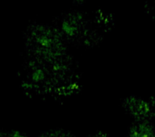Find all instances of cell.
Here are the masks:
<instances>
[{
	"mask_svg": "<svg viewBox=\"0 0 155 137\" xmlns=\"http://www.w3.org/2000/svg\"><path fill=\"white\" fill-rule=\"evenodd\" d=\"M153 13L155 14V2L153 3Z\"/></svg>",
	"mask_w": 155,
	"mask_h": 137,
	"instance_id": "obj_6",
	"label": "cell"
},
{
	"mask_svg": "<svg viewBox=\"0 0 155 137\" xmlns=\"http://www.w3.org/2000/svg\"><path fill=\"white\" fill-rule=\"evenodd\" d=\"M2 137H30L28 135L23 134V133L19 132H15V131H12V132H6L5 135H2ZM35 137H57L55 133L53 132L52 130L47 131L45 132H42L37 136Z\"/></svg>",
	"mask_w": 155,
	"mask_h": 137,
	"instance_id": "obj_4",
	"label": "cell"
},
{
	"mask_svg": "<svg viewBox=\"0 0 155 137\" xmlns=\"http://www.w3.org/2000/svg\"><path fill=\"white\" fill-rule=\"evenodd\" d=\"M72 1H75V2H83V1H86V0H72Z\"/></svg>",
	"mask_w": 155,
	"mask_h": 137,
	"instance_id": "obj_7",
	"label": "cell"
},
{
	"mask_svg": "<svg viewBox=\"0 0 155 137\" xmlns=\"http://www.w3.org/2000/svg\"><path fill=\"white\" fill-rule=\"evenodd\" d=\"M87 137H111L109 135L106 134V133L102 132H95L91 135H87Z\"/></svg>",
	"mask_w": 155,
	"mask_h": 137,
	"instance_id": "obj_5",
	"label": "cell"
},
{
	"mask_svg": "<svg viewBox=\"0 0 155 137\" xmlns=\"http://www.w3.org/2000/svg\"><path fill=\"white\" fill-rule=\"evenodd\" d=\"M64 41L58 29L43 24L32 25L27 34V45L32 54L48 62L65 54Z\"/></svg>",
	"mask_w": 155,
	"mask_h": 137,
	"instance_id": "obj_1",
	"label": "cell"
},
{
	"mask_svg": "<svg viewBox=\"0 0 155 137\" xmlns=\"http://www.w3.org/2000/svg\"><path fill=\"white\" fill-rule=\"evenodd\" d=\"M127 137H155V126L150 120L134 121L129 127Z\"/></svg>",
	"mask_w": 155,
	"mask_h": 137,
	"instance_id": "obj_3",
	"label": "cell"
},
{
	"mask_svg": "<svg viewBox=\"0 0 155 137\" xmlns=\"http://www.w3.org/2000/svg\"><path fill=\"white\" fill-rule=\"evenodd\" d=\"M123 107L134 121H151L155 118V101L151 103L138 97H128L124 100Z\"/></svg>",
	"mask_w": 155,
	"mask_h": 137,
	"instance_id": "obj_2",
	"label": "cell"
}]
</instances>
